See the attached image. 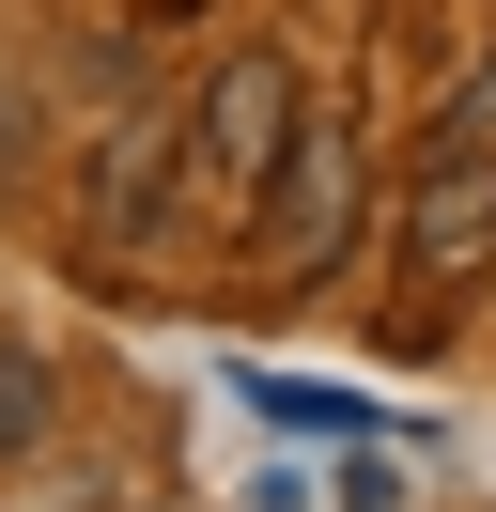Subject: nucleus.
I'll use <instances>...</instances> for the list:
<instances>
[{
  "label": "nucleus",
  "mask_w": 496,
  "mask_h": 512,
  "mask_svg": "<svg viewBox=\"0 0 496 512\" xmlns=\"http://www.w3.org/2000/svg\"><path fill=\"white\" fill-rule=\"evenodd\" d=\"M434 140H450V156H496V63L450 78V125H434Z\"/></svg>",
  "instance_id": "6"
},
{
  "label": "nucleus",
  "mask_w": 496,
  "mask_h": 512,
  "mask_svg": "<svg viewBox=\"0 0 496 512\" xmlns=\"http://www.w3.org/2000/svg\"><path fill=\"white\" fill-rule=\"evenodd\" d=\"M16 171H31V94L0 78V187H16Z\"/></svg>",
  "instance_id": "7"
},
{
  "label": "nucleus",
  "mask_w": 496,
  "mask_h": 512,
  "mask_svg": "<svg viewBox=\"0 0 496 512\" xmlns=\"http://www.w3.org/2000/svg\"><path fill=\"white\" fill-rule=\"evenodd\" d=\"M496 264V156H450V140H434L419 156V187H403V295H465Z\"/></svg>",
  "instance_id": "3"
},
{
  "label": "nucleus",
  "mask_w": 496,
  "mask_h": 512,
  "mask_svg": "<svg viewBox=\"0 0 496 512\" xmlns=\"http://www.w3.org/2000/svg\"><path fill=\"white\" fill-rule=\"evenodd\" d=\"M171 187H186V125H171V109H124V125L93 140V171H78L93 249H140V233L171 218Z\"/></svg>",
  "instance_id": "4"
},
{
  "label": "nucleus",
  "mask_w": 496,
  "mask_h": 512,
  "mask_svg": "<svg viewBox=\"0 0 496 512\" xmlns=\"http://www.w3.org/2000/svg\"><path fill=\"white\" fill-rule=\"evenodd\" d=\"M47 404H62V388H47V357H31V342H0V450H47Z\"/></svg>",
  "instance_id": "5"
},
{
  "label": "nucleus",
  "mask_w": 496,
  "mask_h": 512,
  "mask_svg": "<svg viewBox=\"0 0 496 512\" xmlns=\"http://www.w3.org/2000/svg\"><path fill=\"white\" fill-rule=\"evenodd\" d=\"M341 233H357V109H295V140H279V171H264V249H279V280H326Z\"/></svg>",
  "instance_id": "2"
},
{
  "label": "nucleus",
  "mask_w": 496,
  "mask_h": 512,
  "mask_svg": "<svg viewBox=\"0 0 496 512\" xmlns=\"http://www.w3.org/2000/svg\"><path fill=\"white\" fill-rule=\"evenodd\" d=\"M295 109H310V78L279 63V47H233V63L202 78V109H186V187H202L217 218H248L264 171H279V140H295Z\"/></svg>",
  "instance_id": "1"
}]
</instances>
